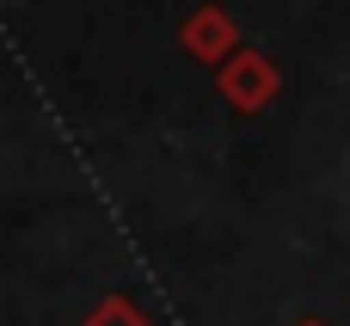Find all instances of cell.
I'll list each match as a JSON object with an SVG mask.
<instances>
[{"instance_id":"6da1fadb","label":"cell","mask_w":350,"mask_h":326,"mask_svg":"<svg viewBox=\"0 0 350 326\" xmlns=\"http://www.w3.org/2000/svg\"><path fill=\"white\" fill-rule=\"evenodd\" d=\"M221 92L240 111H265L271 92H277V68L265 55H234V62H221Z\"/></svg>"},{"instance_id":"7a4b0ae2","label":"cell","mask_w":350,"mask_h":326,"mask_svg":"<svg viewBox=\"0 0 350 326\" xmlns=\"http://www.w3.org/2000/svg\"><path fill=\"white\" fill-rule=\"evenodd\" d=\"M228 37H234V25H228V12H221V6H203V12H191V25H185V49H191V55H203V62H215Z\"/></svg>"},{"instance_id":"3957f363","label":"cell","mask_w":350,"mask_h":326,"mask_svg":"<svg viewBox=\"0 0 350 326\" xmlns=\"http://www.w3.org/2000/svg\"><path fill=\"white\" fill-rule=\"evenodd\" d=\"M80 326H148V321H142V308H135L129 296H105Z\"/></svg>"},{"instance_id":"277c9868","label":"cell","mask_w":350,"mask_h":326,"mask_svg":"<svg viewBox=\"0 0 350 326\" xmlns=\"http://www.w3.org/2000/svg\"><path fill=\"white\" fill-rule=\"evenodd\" d=\"M308 326H320V321H308Z\"/></svg>"}]
</instances>
